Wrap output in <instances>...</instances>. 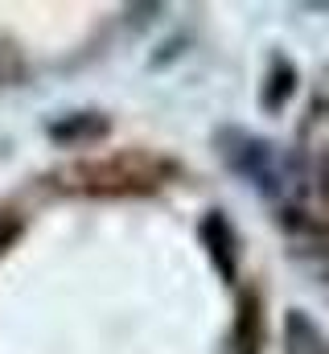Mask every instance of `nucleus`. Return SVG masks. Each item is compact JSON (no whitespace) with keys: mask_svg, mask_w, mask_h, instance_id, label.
I'll return each mask as SVG.
<instances>
[{"mask_svg":"<svg viewBox=\"0 0 329 354\" xmlns=\"http://www.w3.org/2000/svg\"><path fill=\"white\" fill-rule=\"evenodd\" d=\"M301 161H305V185L329 206V111L313 107L301 140Z\"/></svg>","mask_w":329,"mask_h":354,"instance_id":"1","label":"nucleus"},{"mask_svg":"<svg viewBox=\"0 0 329 354\" xmlns=\"http://www.w3.org/2000/svg\"><path fill=\"white\" fill-rule=\"evenodd\" d=\"M239 149H227V161L239 169V174H247L259 189H267V194H276L280 189V169H276V161H272V149L263 145V140H251V136H243V132H235L231 136Z\"/></svg>","mask_w":329,"mask_h":354,"instance_id":"2","label":"nucleus"},{"mask_svg":"<svg viewBox=\"0 0 329 354\" xmlns=\"http://www.w3.org/2000/svg\"><path fill=\"white\" fill-rule=\"evenodd\" d=\"M288 354H329L321 330L305 313H292L288 317Z\"/></svg>","mask_w":329,"mask_h":354,"instance_id":"3","label":"nucleus"}]
</instances>
